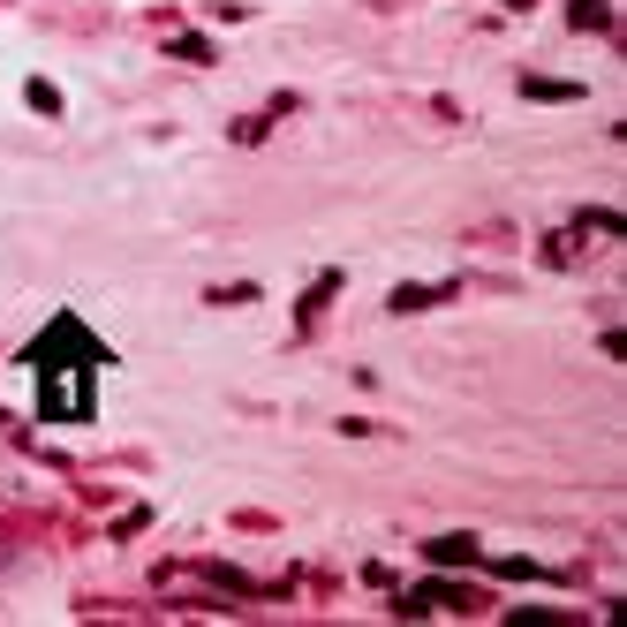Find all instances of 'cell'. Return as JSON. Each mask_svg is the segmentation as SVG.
<instances>
[{
    "instance_id": "obj_1",
    "label": "cell",
    "mask_w": 627,
    "mask_h": 627,
    "mask_svg": "<svg viewBox=\"0 0 627 627\" xmlns=\"http://www.w3.org/2000/svg\"><path fill=\"white\" fill-rule=\"evenodd\" d=\"M23 363H31V378H38V416H46V424H91V408H99L91 401V378H99L114 356L84 333L76 310H61V318L31 340Z\"/></svg>"
}]
</instances>
